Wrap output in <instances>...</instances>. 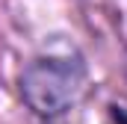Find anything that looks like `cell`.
<instances>
[{"mask_svg": "<svg viewBox=\"0 0 127 124\" xmlns=\"http://www.w3.org/2000/svg\"><path fill=\"white\" fill-rule=\"evenodd\" d=\"M18 86H21L24 103L35 115L56 118L68 112L74 103H80L89 86V71H86L83 56L74 47L47 50L27 62Z\"/></svg>", "mask_w": 127, "mask_h": 124, "instance_id": "obj_1", "label": "cell"}]
</instances>
